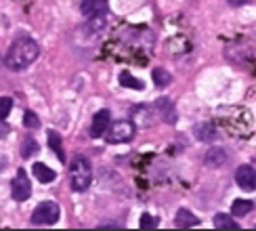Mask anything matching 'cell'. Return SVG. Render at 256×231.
<instances>
[{
    "instance_id": "15",
    "label": "cell",
    "mask_w": 256,
    "mask_h": 231,
    "mask_svg": "<svg viewBox=\"0 0 256 231\" xmlns=\"http://www.w3.org/2000/svg\"><path fill=\"white\" fill-rule=\"evenodd\" d=\"M252 208H254V204L250 200H236V202L231 204V212H233V216H246L252 212Z\"/></svg>"
},
{
    "instance_id": "6",
    "label": "cell",
    "mask_w": 256,
    "mask_h": 231,
    "mask_svg": "<svg viewBox=\"0 0 256 231\" xmlns=\"http://www.w3.org/2000/svg\"><path fill=\"white\" fill-rule=\"evenodd\" d=\"M236 181H238V185L244 189V192H254L256 189V170L248 164L240 166L236 170Z\"/></svg>"
},
{
    "instance_id": "8",
    "label": "cell",
    "mask_w": 256,
    "mask_h": 231,
    "mask_svg": "<svg viewBox=\"0 0 256 231\" xmlns=\"http://www.w3.org/2000/svg\"><path fill=\"white\" fill-rule=\"evenodd\" d=\"M227 162V152L222 147H212V150L206 152V158H204V164L210 166V168H218Z\"/></svg>"
},
{
    "instance_id": "2",
    "label": "cell",
    "mask_w": 256,
    "mask_h": 231,
    "mask_svg": "<svg viewBox=\"0 0 256 231\" xmlns=\"http://www.w3.org/2000/svg\"><path fill=\"white\" fill-rule=\"evenodd\" d=\"M70 183L74 192H86L92 183V166L84 156H76L70 162Z\"/></svg>"
},
{
    "instance_id": "13",
    "label": "cell",
    "mask_w": 256,
    "mask_h": 231,
    "mask_svg": "<svg viewBox=\"0 0 256 231\" xmlns=\"http://www.w3.org/2000/svg\"><path fill=\"white\" fill-rule=\"evenodd\" d=\"M132 118H134V124H141V126H149L154 122L152 110H149L147 105H136V108L132 110Z\"/></svg>"
},
{
    "instance_id": "11",
    "label": "cell",
    "mask_w": 256,
    "mask_h": 231,
    "mask_svg": "<svg viewBox=\"0 0 256 231\" xmlns=\"http://www.w3.org/2000/svg\"><path fill=\"white\" fill-rule=\"evenodd\" d=\"M105 10H108V2H105V0H84L82 2V13L86 17L101 15Z\"/></svg>"
},
{
    "instance_id": "24",
    "label": "cell",
    "mask_w": 256,
    "mask_h": 231,
    "mask_svg": "<svg viewBox=\"0 0 256 231\" xmlns=\"http://www.w3.org/2000/svg\"><path fill=\"white\" fill-rule=\"evenodd\" d=\"M229 2H231L233 6H242V4H246V2H250V0H229Z\"/></svg>"
},
{
    "instance_id": "9",
    "label": "cell",
    "mask_w": 256,
    "mask_h": 231,
    "mask_svg": "<svg viewBox=\"0 0 256 231\" xmlns=\"http://www.w3.org/2000/svg\"><path fill=\"white\" fill-rule=\"evenodd\" d=\"M194 134L198 136L200 141H214L216 136H218V130H216V126H214V124L202 122V124H198L196 128H194Z\"/></svg>"
},
{
    "instance_id": "16",
    "label": "cell",
    "mask_w": 256,
    "mask_h": 231,
    "mask_svg": "<svg viewBox=\"0 0 256 231\" xmlns=\"http://www.w3.org/2000/svg\"><path fill=\"white\" fill-rule=\"evenodd\" d=\"M48 145H50V150L59 156V160H61V162H66V152H63L61 136H59L55 130H48Z\"/></svg>"
},
{
    "instance_id": "5",
    "label": "cell",
    "mask_w": 256,
    "mask_h": 231,
    "mask_svg": "<svg viewBox=\"0 0 256 231\" xmlns=\"http://www.w3.org/2000/svg\"><path fill=\"white\" fill-rule=\"evenodd\" d=\"M10 194L17 202H26L32 196V183L26 174V170H17V174L13 176V183H10Z\"/></svg>"
},
{
    "instance_id": "12",
    "label": "cell",
    "mask_w": 256,
    "mask_h": 231,
    "mask_svg": "<svg viewBox=\"0 0 256 231\" xmlns=\"http://www.w3.org/2000/svg\"><path fill=\"white\" fill-rule=\"evenodd\" d=\"M32 170H34V174H36V178L40 183H52V181H55V176H57L52 168H48L46 164H40V162H36Z\"/></svg>"
},
{
    "instance_id": "21",
    "label": "cell",
    "mask_w": 256,
    "mask_h": 231,
    "mask_svg": "<svg viewBox=\"0 0 256 231\" xmlns=\"http://www.w3.org/2000/svg\"><path fill=\"white\" fill-rule=\"evenodd\" d=\"M24 124L28 126V128H38V126H40V120H38V116L34 114V112H26L24 114Z\"/></svg>"
},
{
    "instance_id": "22",
    "label": "cell",
    "mask_w": 256,
    "mask_h": 231,
    "mask_svg": "<svg viewBox=\"0 0 256 231\" xmlns=\"http://www.w3.org/2000/svg\"><path fill=\"white\" fill-rule=\"evenodd\" d=\"M10 110H13V99L0 97V118H6V116L10 114Z\"/></svg>"
},
{
    "instance_id": "20",
    "label": "cell",
    "mask_w": 256,
    "mask_h": 231,
    "mask_svg": "<svg viewBox=\"0 0 256 231\" xmlns=\"http://www.w3.org/2000/svg\"><path fill=\"white\" fill-rule=\"evenodd\" d=\"M152 76H154V82L158 84V86H168V84H170V80H172V78H170V74H168L166 70H162V68L154 70V74H152Z\"/></svg>"
},
{
    "instance_id": "4",
    "label": "cell",
    "mask_w": 256,
    "mask_h": 231,
    "mask_svg": "<svg viewBox=\"0 0 256 231\" xmlns=\"http://www.w3.org/2000/svg\"><path fill=\"white\" fill-rule=\"evenodd\" d=\"M108 141L110 143H128L134 136V124L128 120H118L114 122L112 126H108Z\"/></svg>"
},
{
    "instance_id": "25",
    "label": "cell",
    "mask_w": 256,
    "mask_h": 231,
    "mask_svg": "<svg viewBox=\"0 0 256 231\" xmlns=\"http://www.w3.org/2000/svg\"><path fill=\"white\" fill-rule=\"evenodd\" d=\"M8 132V126L4 124V122H0V136H2V134H6Z\"/></svg>"
},
{
    "instance_id": "7",
    "label": "cell",
    "mask_w": 256,
    "mask_h": 231,
    "mask_svg": "<svg viewBox=\"0 0 256 231\" xmlns=\"http://www.w3.org/2000/svg\"><path fill=\"white\" fill-rule=\"evenodd\" d=\"M110 122H112V114H110V110H101V112H97L94 114V118H92V124H90V136H103L105 134V130H108V126H110Z\"/></svg>"
},
{
    "instance_id": "18",
    "label": "cell",
    "mask_w": 256,
    "mask_h": 231,
    "mask_svg": "<svg viewBox=\"0 0 256 231\" xmlns=\"http://www.w3.org/2000/svg\"><path fill=\"white\" fill-rule=\"evenodd\" d=\"M118 80H120L122 86H126V88H134V90H141V88H143V82H141V80H136L134 76H130L128 72H122Z\"/></svg>"
},
{
    "instance_id": "17",
    "label": "cell",
    "mask_w": 256,
    "mask_h": 231,
    "mask_svg": "<svg viewBox=\"0 0 256 231\" xmlns=\"http://www.w3.org/2000/svg\"><path fill=\"white\" fill-rule=\"evenodd\" d=\"M214 227L216 229H227V231H236V229H240V225L233 220L231 216H227V214H222V212H218L216 216H214Z\"/></svg>"
},
{
    "instance_id": "1",
    "label": "cell",
    "mask_w": 256,
    "mask_h": 231,
    "mask_svg": "<svg viewBox=\"0 0 256 231\" xmlns=\"http://www.w3.org/2000/svg\"><path fill=\"white\" fill-rule=\"evenodd\" d=\"M38 55H40V46H38L36 40H32V38H19V40H15L13 44H10L4 63H6L8 70L21 72V70L30 68L32 63L38 59Z\"/></svg>"
},
{
    "instance_id": "3",
    "label": "cell",
    "mask_w": 256,
    "mask_h": 231,
    "mask_svg": "<svg viewBox=\"0 0 256 231\" xmlns=\"http://www.w3.org/2000/svg\"><path fill=\"white\" fill-rule=\"evenodd\" d=\"M59 214H61L59 204H55V202H42V204L36 206L34 214H32V223H34V225H52V223H57V220H59Z\"/></svg>"
},
{
    "instance_id": "23",
    "label": "cell",
    "mask_w": 256,
    "mask_h": 231,
    "mask_svg": "<svg viewBox=\"0 0 256 231\" xmlns=\"http://www.w3.org/2000/svg\"><path fill=\"white\" fill-rule=\"evenodd\" d=\"M154 227H158V218L145 212V214L141 216V229H154Z\"/></svg>"
},
{
    "instance_id": "14",
    "label": "cell",
    "mask_w": 256,
    "mask_h": 231,
    "mask_svg": "<svg viewBox=\"0 0 256 231\" xmlns=\"http://www.w3.org/2000/svg\"><path fill=\"white\" fill-rule=\"evenodd\" d=\"M156 110L160 112V118L166 120V122H174L176 116H174V110H172V103H170L168 99H160L156 103Z\"/></svg>"
},
{
    "instance_id": "19",
    "label": "cell",
    "mask_w": 256,
    "mask_h": 231,
    "mask_svg": "<svg viewBox=\"0 0 256 231\" xmlns=\"http://www.w3.org/2000/svg\"><path fill=\"white\" fill-rule=\"evenodd\" d=\"M36 152H38V143L32 139V136H26L24 143H21V156H24V158H32Z\"/></svg>"
},
{
    "instance_id": "10",
    "label": "cell",
    "mask_w": 256,
    "mask_h": 231,
    "mask_svg": "<svg viewBox=\"0 0 256 231\" xmlns=\"http://www.w3.org/2000/svg\"><path fill=\"white\" fill-rule=\"evenodd\" d=\"M174 225L176 227H196V225H200V218L191 212V210L180 208L174 216Z\"/></svg>"
}]
</instances>
